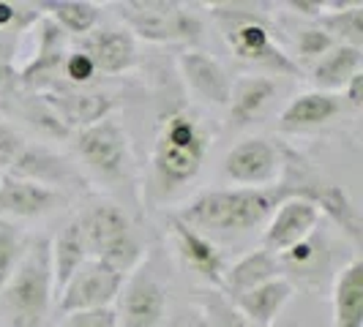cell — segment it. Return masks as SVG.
<instances>
[{
    "label": "cell",
    "mask_w": 363,
    "mask_h": 327,
    "mask_svg": "<svg viewBox=\"0 0 363 327\" xmlns=\"http://www.w3.org/2000/svg\"><path fill=\"white\" fill-rule=\"evenodd\" d=\"M284 169L279 185L268 188H213L202 191L183 207L178 218L183 224L216 232H249L255 226L268 224L273 210L290 197H298V185L309 175V166L301 161L292 150H287Z\"/></svg>",
    "instance_id": "1"
},
{
    "label": "cell",
    "mask_w": 363,
    "mask_h": 327,
    "mask_svg": "<svg viewBox=\"0 0 363 327\" xmlns=\"http://www.w3.org/2000/svg\"><path fill=\"white\" fill-rule=\"evenodd\" d=\"M211 147L202 117L189 107H172L159 123L150 153V191L156 200L178 194L200 175Z\"/></svg>",
    "instance_id": "2"
},
{
    "label": "cell",
    "mask_w": 363,
    "mask_h": 327,
    "mask_svg": "<svg viewBox=\"0 0 363 327\" xmlns=\"http://www.w3.org/2000/svg\"><path fill=\"white\" fill-rule=\"evenodd\" d=\"M55 297L50 237H33L19 268L0 289V311L11 327H41Z\"/></svg>",
    "instance_id": "3"
},
{
    "label": "cell",
    "mask_w": 363,
    "mask_h": 327,
    "mask_svg": "<svg viewBox=\"0 0 363 327\" xmlns=\"http://www.w3.org/2000/svg\"><path fill=\"white\" fill-rule=\"evenodd\" d=\"M213 17L224 33V41L233 52L255 66H265L276 74L301 76V66L273 41L271 22L255 8L238 3H218L213 6Z\"/></svg>",
    "instance_id": "4"
},
{
    "label": "cell",
    "mask_w": 363,
    "mask_h": 327,
    "mask_svg": "<svg viewBox=\"0 0 363 327\" xmlns=\"http://www.w3.org/2000/svg\"><path fill=\"white\" fill-rule=\"evenodd\" d=\"M79 226H82L91 259H99L123 275L134 272L143 265V256H145L143 240L137 237L128 216L118 205L99 202L88 207L79 216Z\"/></svg>",
    "instance_id": "5"
},
{
    "label": "cell",
    "mask_w": 363,
    "mask_h": 327,
    "mask_svg": "<svg viewBox=\"0 0 363 327\" xmlns=\"http://www.w3.org/2000/svg\"><path fill=\"white\" fill-rule=\"evenodd\" d=\"M118 17L131 36L153 44H197L202 36L200 17L183 3L128 0L118 3Z\"/></svg>",
    "instance_id": "6"
},
{
    "label": "cell",
    "mask_w": 363,
    "mask_h": 327,
    "mask_svg": "<svg viewBox=\"0 0 363 327\" xmlns=\"http://www.w3.org/2000/svg\"><path fill=\"white\" fill-rule=\"evenodd\" d=\"M126 275L112 270L109 265L99 262V259H88L72 278L63 284V289L57 292V309L69 314H79V311H99L112 309V303L118 300V294L123 289Z\"/></svg>",
    "instance_id": "7"
},
{
    "label": "cell",
    "mask_w": 363,
    "mask_h": 327,
    "mask_svg": "<svg viewBox=\"0 0 363 327\" xmlns=\"http://www.w3.org/2000/svg\"><path fill=\"white\" fill-rule=\"evenodd\" d=\"M281 169H284V156L279 145H273L265 137L240 139L235 147L227 150L221 161L224 178H230L243 188H268L281 178Z\"/></svg>",
    "instance_id": "8"
},
{
    "label": "cell",
    "mask_w": 363,
    "mask_h": 327,
    "mask_svg": "<svg viewBox=\"0 0 363 327\" xmlns=\"http://www.w3.org/2000/svg\"><path fill=\"white\" fill-rule=\"evenodd\" d=\"M74 150L99 178H121L128 161V137L112 117L74 134Z\"/></svg>",
    "instance_id": "9"
},
{
    "label": "cell",
    "mask_w": 363,
    "mask_h": 327,
    "mask_svg": "<svg viewBox=\"0 0 363 327\" xmlns=\"http://www.w3.org/2000/svg\"><path fill=\"white\" fill-rule=\"evenodd\" d=\"M118 300H121V311H115L118 314V327L162 325L164 311H167V292H164L162 281L143 265L126 275Z\"/></svg>",
    "instance_id": "10"
},
{
    "label": "cell",
    "mask_w": 363,
    "mask_h": 327,
    "mask_svg": "<svg viewBox=\"0 0 363 327\" xmlns=\"http://www.w3.org/2000/svg\"><path fill=\"white\" fill-rule=\"evenodd\" d=\"M320 218H323V213L309 200H303V197L284 200L273 210V216L268 218L259 248H265L273 256L290 251L292 246L303 243L311 232L320 229Z\"/></svg>",
    "instance_id": "11"
},
{
    "label": "cell",
    "mask_w": 363,
    "mask_h": 327,
    "mask_svg": "<svg viewBox=\"0 0 363 327\" xmlns=\"http://www.w3.org/2000/svg\"><path fill=\"white\" fill-rule=\"evenodd\" d=\"M44 101L55 109V115L66 123V128L77 134L82 128L96 126L112 112V98L101 91H85L72 85H57L52 91H41Z\"/></svg>",
    "instance_id": "12"
},
{
    "label": "cell",
    "mask_w": 363,
    "mask_h": 327,
    "mask_svg": "<svg viewBox=\"0 0 363 327\" xmlns=\"http://www.w3.org/2000/svg\"><path fill=\"white\" fill-rule=\"evenodd\" d=\"M178 69H181V76L189 85V91L194 93L200 101L213 104V107H227L230 104L233 79L213 54L202 52V50H183L178 54Z\"/></svg>",
    "instance_id": "13"
},
{
    "label": "cell",
    "mask_w": 363,
    "mask_h": 327,
    "mask_svg": "<svg viewBox=\"0 0 363 327\" xmlns=\"http://www.w3.org/2000/svg\"><path fill=\"white\" fill-rule=\"evenodd\" d=\"M169 226H172V235H175V243H178V254L186 262V268H191L197 272L211 289H221L227 265H224V256H221L216 243H211L194 226L183 224L178 216H169Z\"/></svg>",
    "instance_id": "14"
},
{
    "label": "cell",
    "mask_w": 363,
    "mask_h": 327,
    "mask_svg": "<svg viewBox=\"0 0 363 327\" xmlns=\"http://www.w3.org/2000/svg\"><path fill=\"white\" fill-rule=\"evenodd\" d=\"M63 202L60 191L17 175H0V213L11 218H41Z\"/></svg>",
    "instance_id": "15"
},
{
    "label": "cell",
    "mask_w": 363,
    "mask_h": 327,
    "mask_svg": "<svg viewBox=\"0 0 363 327\" xmlns=\"http://www.w3.org/2000/svg\"><path fill=\"white\" fill-rule=\"evenodd\" d=\"M298 197L309 200L311 205H317L320 213L333 218L342 226V232L347 237H352V243H361V216H358V207L352 205L350 194L342 185L320 180L309 172L298 185Z\"/></svg>",
    "instance_id": "16"
},
{
    "label": "cell",
    "mask_w": 363,
    "mask_h": 327,
    "mask_svg": "<svg viewBox=\"0 0 363 327\" xmlns=\"http://www.w3.org/2000/svg\"><path fill=\"white\" fill-rule=\"evenodd\" d=\"M79 47L96 63V71L123 74L137 63V38L126 28L93 30L79 41Z\"/></svg>",
    "instance_id": "17"
},
{
    "label": "cell",
    "mask_w": 363,
    "mask_h": 327,
    "mask_svg": "<svg viewBox=\"0 0 363 327\" xmlns=\"http://www.w3.org/2000/svg\"><path fill=\"white\" fill-rule=\"evenodd\" d=\"M292 281L287 275H279V278H273V281H265V284H259L255 289L249 292H240V294H227L233 303H235V309L257 327H271L276 322V316L281 314V309L290 303L292 297Z\"/></svg>",
    "instance_id": "18"
},
{
    "label": "cell",
    "mask_w": 363,
    "mask_h": 327,
    "mask_svg": "<svg viewBox=\"0 0 363 327\" xmlns=\"http://www.w3.org/2000/svg\"><path fill=\"white\" fill-rule=\"evenodd\" d=\"M38 28V47H36V57L22 69L19 74V82L33 88V85H41V82H52V74L60 71L63 66V57H66V33L55 25L52 19H47L41 14V19L36 22Z\"/></svg>",
    "instance_id": "19"
},
{
    "label": "cell",
    "mask_w": 363,
    "mask_h": 327,
    "mask_svg": "<svg viewBox=\"0 0 363 327\" xmlns=\"http://www.w3.org/2000/svg\"><path fill=\"white\" fill-rule=\"evenodd\" d=\"M342 107H345V98L339 93H301L284 107L281 117H279V128L281 131H303V128L325 126L342 112Z\"/></svg>",
    "instance_id": "20"
},
{
    "label": "cell",
    "mask_w": 363,
    "mask_h": 327,
    "mask_svg": "<svg viewBox=\"0 0 363 327\" xmlns=\"http://www.w3.org/2000/svg\"><path fill=\"white\" fill-rule=\"evenodd\" d=\"M276 96V79L265 76V74H246L233 82V91H230V120L235 126H246L257 120L265 107L273 101Z\"/></svg>",
    "instance_id": "21"
},
{
    "label": "cell",
    "mask_w": 363,
    "mask_h": 327,
    "mask_svg": "<svg viewBox=\"0 0 363 327\" xmlns=\"http://www.w3.org/2000/svg\"><path fill=\"white\" fill-rule=\"evenodd\" d=\"M281 275V265H279V256L268 254L265 248H255L249 254H243L238 262H233V268L224 270V284H221V292L224 294H240V292H249L265 284V281H273Z\"/></svg>",
    "instance_id": "22"
},
{
    "label": "cell",
    "mask_w": 363,
    "mask_h": 327,
    "mask_svg": "<svg viewBox=\"0 0 363 327\" xmlns=\"http://www.w3.org/2000/svg\"><path fill=\"white\" fill-rule=\"evenodd\" d=\"M333 327H363V262L358 256L333 281Z\"/></svg>",
    "instance_id": "23"
},
{
    "label": "cell",
    "mask_w": 363,
    "mask_h": 327,
    "mask_svg": "<svg viewBox=\"0 0 363 327\" xmlns=\"http://www.w3.org/2000/svg\"><path fill=\"white\" fill-rule=\"evenodd\" d=\"M50 259H52V281L55 294L63 289V284L79 270L91 256H88V246H85V235L79 226V218H72L60 235L50 240Z\"/></svg>",
    "instance_id": "24"
},
{
    "label": "cell",
    "mask_w": 363,
    "mask_h": 327,
    "mask_svg": "<svg viewBox=\"0 0 363 327\" xmlns=\"http://www.w3.org/2000/svg\"><path fill=\"white\" fill-rule=\"evenodd\" d=\"M361 66H363L361 47L336 44V47H330V50L314 63L311 79H314L317 91L336 93V91H342L355 74H361Z\"/></svg>",
    "instance_id": "25"
},
{
    "label": "cell",
    "mask_w": 363,
    "mask_h": 327,
    "mask_svg": "<svg viewBox=\"0 0 363 327\" xmlns=\"http://www.w3.org/2000/svg\"><path fill=\"white\" fill-rule=\"evenodd\" d=\"M9 175H17V178H28V180H36L41 185H50L52 183H66L74 178L72 166L63 161L60 156L50 153L47 147L41 145H25V150L19 153V159L11 164Z\"/></svg>",
    "instance_id": "26"
},
{
    "label": "cell",
    "mask_w": 363,
    "mask_h": 327,
    "mask_svg": "<svg viewBox=\"0 0 363 327\" xmlns=\"http://www.w3.org/2000/svg\"><path fill=\"white\" fill-rule=\"evenodd\" d=\"M38 11L47 19H52L66 36L79 38L93 33L101 19V6L91 0H52V3H41Z\"/></svg>",
    "instance_id": "27"
},
{
    "label": "cell",
    "mask_w": 363,
    "mask_h": 327,
    "mask_svg": "<svg viewBox=\"0 0 363 327\" xmlns=\"http://www.w3.org/2000/svg\"><path fill=\"white\" fill-rule=\"evenodd\" d=\"M328 240L325 235L320 232H311L303 243L292 246L290 251L279 254V265H281V272L292 270L301 272V275H320V272L328 268Z\"/></svg>",
    "instance_id": "28"
},
{
    "label": "cell",
    "mask_w": 363,
    "mask_h": 327,
    "mask_svg": "<svg viewBox=\"0 0 363 327\" xmlns=\"http://www.w3.org/2000/svg\"><path fill=\"white\" fill-rule=\"evenodd\" d=\"M197 303H200L202 309V322H205V327H257L235 309V303L221 289L200 292Z\"/></svg>",
    "instance_id": "29"
},
{
    "label": "cell",
    "mask_w": 363,
    "mask_h": 327,
    "mask_svg": "<svg viewBox=\"0 0 363 327\" xmlns=\"http://www.w3.org/2000/svg\"><path fill=\"white\" fill-rule=\"evenodd\" d=\"M30 240L33 237L25 235L14 221L0 218V289L9 284V278L19 268V262H22V256L28 251Z\"/></svg>",
    "instance_id": "30"
},
{
    "label": "cell",
    "mask_w": 363,
    "mask_h": 327,
    "mask_svg": "<svg viewBox=\"0 0 363 327\" xmlns=\"http://www.w3.org/2000/svg\"><path fill=\"white\" fill-rule=\"evenodd\" d=\"M320 28H323L333 41L342 38L339 44L361 47L363 44V3L358 0V3H355L352 8H347V11L323 14V17H320Z\"/></svg>",
    "instance_id": "31"
},
{
    "label": "cell",
    "mask_w": 363,
    "mask_h": 327,
    "mask_svg": "<svg viewBox=\"0 0 363 327\" xmlns=\"http://www.w3.org/2000/svg\"><path fill=\"white\" fill-rule=\"evenodd\" d=\"M22 117L36 128L41 137H50V139H69V137H74L72 131L66 128V123L55 115V109L44 101L41 93H33V96H28L22 101Z\"/></svg>",
    "instance_id": "32"
},
{
    "label": "cell",
    "mask_w": 363,
    "mask_h": 327,
    "mask_svg": "<svg viewBox=\"0 0 363 327\" xmlns=\"http://www.w3.org/2000/svg\"><path fill=\"white\" fill-rule=\"evenodd\" d=\"M38 19H41L38 6H19V3L0 0V33L19 36V33H25L30 25H36Z\"/></svg>",
    "instance_id": "33"
},
{
    "label": "cell",
    "mask_w": 363,
    "mask_h": 327,
    "mask_svg": "<svg viewBox=\"0 0 363 327\" xmlns=\"http://www.w3.org/2000/svg\"><path fill=\"white\" fill-rule=\"evenodd\" d=\"M60 71H63L66 82H69L72 88H85L93 76L99 74L96 71V63H93L91 57L82 52V50H77V52H66Z\"/></svg>",
    "instance_id": "34"
},
{
    "label": "cell",
    "mask_w": 363,
    "mask_h": 327,
    "mask_svg": "<svg viewBox=\"0 0 363 327\" xmlns=\"http://www.w3.org/2000/svg\"><path fill=\"white\" fill-rule=\"evenodd\" d=\"M336 44H339V41H333L320 25L303 28L301 36H298V54H301L303 60H320V57H323L330 47H336Z\"/></svg>",
    "instance_id": "35"
},
{
    "label": "cell",
    "mask_w": 363,
    "mask_h": 327,
    "mask_svg": "<svg viewBox=\"0 0 363 327\" xmlns=\"http://www.w3.org/2000/svg\"><path fill=\"white\" fill-rule=\"evenodd\" d=\"M60 327H118V314L115 309L79 311V314H69Z\"/></svg>",
    "instance_id": "36"
},
{
    "label": "cell",
    "mask_w": 363,
    "mask_h": 327,
    "mask_svg": "<svg viewBox=\"0 0 363 327\" xmlns=\"http://www.w3.org/2000/svg\"><path fill=\"white\" fill-rule=\"evenodd\" d=\"M25 145L28 142L0 117V166H9L11 169V164L19 159V153L25 150Z\"/></svg>",
    "instance_id": "37"
},
{
    "label": "cell",
    "mask_w": 363,
    "mask_h": 327,
    "mask_svg": "<svg viewBox=\"0 0 363 327\" xmlns=\"http://www.w3.org/2000/svg\"><path fill=\"white\" fill-rule=\"evenodd\" d=\"M287 8L295 14H303V17H323L325 14V0H290Z\"/></svg>",
    "instance_id": "38"
},
{
    "label": "cell",
    "mask_w": 363,
    "mask_h": 327,
    "mask_svg": "<svg viewBox=\"0 0 363 327\" xmlns=\"http://www.w3.org/2000/svg\"><path fill=\"white\" fill-rule=\"evenodd\" d=\"M342 98H347V104L352 109H361L363 107V74H355L345 88H342Z\"/></svg>",
    "instance_id": "39"
},
{
    "label": "cell",
    "mask_w": 363,
    "mask_h": 327,
    "mask_svg": "<svg viewBox=\"0 0 363 327\" xmlns=\"http://www.w3.org/2000/svg\"><path fill=\"white\" fill-rule=\"evenodd\" d=\"M17 79V74L11 66H0V88H6V85H11Z\"/></svg>",
    "instance_id": "40"
},
{
    "label": "cell",
    "mask_w": 363,
    "mask_h": 327,
    "mask_svg": "<svg viewBox=\"0 0 363 327\" xmlns=\"http://www.w3.org/2000/svg\"><path fill=\"white\" fill-rule=\"evenodd\" d=\"M186 327H205V322H202V316H200V319H197L194 325H186Z\"/></svg>",
    "instance_id": "41"
}]
</instances>
